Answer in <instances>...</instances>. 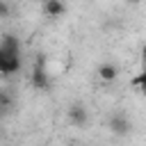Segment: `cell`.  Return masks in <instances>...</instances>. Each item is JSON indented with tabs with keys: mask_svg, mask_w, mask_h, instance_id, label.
<instances>
[{
	"mask_svg": "<svg viewBox=\"0 0 146 146\" xmlns=\"http://www.w3.org/2000/svg\"><path fill=\"white\" fill-rule=\"evenodd\" d=\"M9 103H11V100H9V94L2 91V94H0V105H2V110H9Z\"/></svg>",
	"mask_w": 146,
	"mask_h": 146,
	"instance_id": "cell-9",
	"label": "cell"
},
{
	"mask_svg": "<svg viewBox=\"0 0 146 146\" xmlns=\"http://www.w3.org/2000/svg\"><path fill=\"white\" fill-rule=\"evenodd\" d=\"M64 11H66V7H64L62 0H43V14H46V16L59 18Z\"/></svg>",
	"mask_w": 146,
	"mask_h": 146,
	"instance_id": "cell-3",
	"label": "cell"
},
{
	"mask_svg": "<svg viewBox=\"0 0 146 146\" xmlns=\"http://www.w3.org/2000/svg\"><path fill=\"white\" fill-rule=\"evenodd\" d=\"M21 68V55H0V71L5 75H11Z\"/></svg>",
	"mask_w": 146,
	"mask_h": 146,
	"instance_id": "cell-1",
	"label": "cell"
},
{
	"mask_svg": "<svg viewBox=\"0 0 146 146\" xmlns=\"http://www.w3.org/2000/svg\"><path fill=\"white\" fill-rule=\"evenodd\" d=\"M21 46H18V39L11 36V34H5L2 41H0V55H18Z\"/></svg>",
	"mask_w": 146,
	"mask_h": 146,
	"instance_id": "cell-2",
	"label": "cell"
},
{
	"mask_svg": "<svg viewBox=\"0 0 146 146\" xmlns=\"http://www.w3.org/2000/svg\"><path fill=\"white\" fill-rule=\"evenodd\" d=\"M128 128H130V123H128V119H125L123 114H114V116L110 119V130H112L114 135H125Z\"/></svg>",
	"mask_w": 146,
	"mask_h": 146,
	"instance_id": "cell-5",
	"label": "cell"
},
{
	"mask_svg": "<svg viewBox=\"0 0 146 146\" xmlns=\"http://www.w3.org/2000/svg\"><path fill=\"white\" fill-rule=\"evenodd\" d=\"M135 82H137V84H141V91L146 94V68L141 71V75H137V78H135Z\"/></svg>",
	"mask_w": 146,
	"mask_h": 146,
	"instance_id": "cell-8",
	"label": "cell"
},
{
	"mask_svg": "<svg viewBox=\"0 0 146 146\" xmlns=\"http://www.w3.org/2000/svg\"><path fill=\"white\" fill-rule=\"evenodd\" d=\"M116 75H119V68H116L114 64L105 62V64L98 66V78H100L103 82H112V80H116Z\"/></svg>",
	"mask_w": 146,
	"mask_h": 146,
	"instance_id": "cell-6",
	"label": "cell"
},
{
	"mask_svg": "<svg viewBox=\"0 0 146 146\" xmlns=\"http://www.w3.org/2000/svg\"><path fill=\"white\" fill-rule=\"evenodd\" d=\"M128 2H130V5H137V2H139V0H128Z\"/></svg>",
	"mask_w": 146,
	"mask_h": 146,
	"instance_id": "cell-10",
	"label": "cell"
},
{
	"mask_svg": "<svg viewBox=\"0 0 146 146\" xmlns=\"http://www.w3.org/2000/svg\"><path fill=\"white\" fill-rule=\"evenodd\" d=\"M32 84H34V89H39V91L48 89L50 80H48V73H46V68H43V66H36V68L32 71Z\"/></svg>",
	"mask_w": 146,
	"mask_h": 146,
	"instance_id": "cell-4",
	"label": "cell"
},
{
	"mask_svg": "<svg viewBox=\"0 0 146 146\" xmlns=\"http://www.w3.org/2000/svg\"><path fill=\"white\" fill-rule=\"evenodd\" d=\"M68 119L73 121V125L82 128V125L87 123V110H84L82 105H73V107L68 110Z\"/></svg>",
	"mask_w": 146,
	"mask_h": 146,
	"instance_id": "cell-7",
	"label": "cell"
}]
</instances>
